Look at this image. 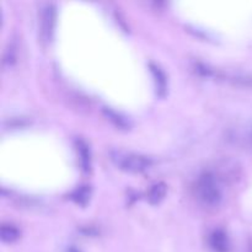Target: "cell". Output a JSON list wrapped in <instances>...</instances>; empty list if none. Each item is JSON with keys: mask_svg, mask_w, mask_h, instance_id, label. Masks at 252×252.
<instances>
[{"mask_svg": "<svg viewBox=\"0 0 252 252\" xmlns=\"http://www.w3.org/2000/svg\"><path fill=\"white\" fill-rule=\"evenodd\" d=\"M196 194L199 201L207 207L218 206L221 199V191L216 176L211 172H204L199 176L196 185Z\"/></svg>", "mask_w": 252, "mask_h": 252, "instance_id": "1", "label": "cell"}, {"mask_svg": "<svg viewBox=\"0 0 252 252\" xmlns=\"http://www.w3.org/2000/svg\"><path fill=\"white\" fill-rule=\"evenodd\" d=\"M16 61V49L12 44H10L4 52V58H2V64L4 65H12Z\"/></svg>", "mask_w": 252, "mask_h": 252, "instance_id": "10", "label": "cell"}, {"mask_svg": "<svg viewBox=\"0 0 252 252\" xmlns=\"http://www.w3.org/2000/svg\"><path fill=\"white\" fill-rule=\"evenodd\" d=\"M166 191V185L162 184V182H159V184L154 185V186L149 189V192H148V199H149L150 203L153 204L159 203V202L165 197Z\"/></svg>", "mask_w": 252, "mask_h": 252, "instance_id": "8", "label": "cell"}, {"mask_svg": "<svg viewBox=\"0 0 252 252\" xmlns=\"http://www.w3.org/2000/svg\"><path fill=\"white\" fill-rule=\"evenodd\" d=\"M150 70H152L153 76H154L155 86H157V90L159 95H164L165 91H166V76H165L164 71L159 68L155 64L150 63Z\"/></svg>", "mask_w": 252, "mask_h": 252, "instance_id": "5", "label": "cell"}, {"mask_svg": "<svg viewBox=\"0 0 252 252\" xmlns=\"http://www.w3.org/2000/svg\"><path fill=\"white\" fill-rule=\"evenodd\" d=\"M71 252H78V251H75V250H71Z\"/></svg>", "mask_w": 252, "mask_h": 252, "instance_id": "11", "label": "cell"}, {"mask_svg": "<svg viewBox=\"0 0 252 252\" xmlns=\"http://www.w3.org/2000/svg\"><path fill=\"white\" fill-rule=\"evenodd\" d=\"M209 245L214 252H228L230 244L228 235L220 229H217L209 235Z\"/></svg>", "mask_w": 252, "mask_h": 252, "instance_id": "4", "label": "cell"}, {"mask_svg": "<svg viewBox=\"0 0 252 252\" xmlns=\"http://www.w3.org/2000/svg\"><path fill=\"white\" fill-rule=\"evenodd\" d=\"M56 25V6L52 2L44 4L39 14V34L42 41H51Z\"/></svg>", "mask_w": 252, "mask_h": 252, "instance_id": "3", "label": "cell"}, {"mask_svg": "<svg viewBox=\"0 0 252 252\" xmlns=\"http://www.w3.org/2000/svg\"><path fill=\"white\" fill-rule=\"evenodd\" d=\"M76 149H78L79 160H80L81 167H83L84 171H89L91 166V159L90 150H89L88 145H86L83 140H78V143H76Z\"/></svg>", "mask_w": 252, "mask_h": 252, "instance_id": "6", "label": "cell"}, {"mask_svg": "<svg viewBox=\"0 0 252 252\" xmlns=\"http://www.w3.org/2000/svg\"><path fill=\"white\" fill-rule=\"evenodd\" d=\"M0 236L5 243H14L19 239L20 231L12 224H2L1 228H0Z\"/></svg>", "mask_w": 252, "mask_h": 252, "instance_id": "7", "label": "cell"}, {"mask_svg": "<svg viewBox=\"0 0 252 252\" xmlns=\"http://www.w3.org/2000/svg\"><path fill=\"white\" fill-rule=\"evenodd\" d=\"M89 196H90V189H88V186H83L81 189H78L73 194V199L78 204H85L88 202Z\"/></svg>", "mask_w": 252, "mask_h": 252, "instance_id": "9", "label": "cell"}, {"mask_svg": "<svg viewBox=\"0 0 252 252\" xmlns=\"http://www.w3.org/2000/svg\"><path fill=\"white\" fill-rule=\"evenodd\" d=\"M112 159L117 162L121 169L129 172H143L152 165V160L147 157L133 153H113Z\"/></svg>", "mask_w": 252, "mask_h": 252, "instance_id": "2", "label": "cell"}]
</instances>
